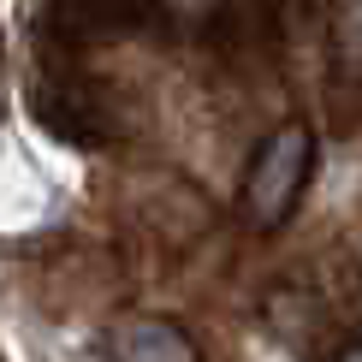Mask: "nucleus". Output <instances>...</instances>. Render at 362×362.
I'll use <instances>...</instances> for the list:
<instances>
[{"label": "nucleus", "instance_id": "nucleus-2", "mask_svg": "<svg viewBox=\"0 0 362 362\" xmlns=\"http://www.w3.org/2000/svg\"><path fill=\"white\" fill-rule=\"evenodd\" d=\"M107 344H113V356H119V362H196V344L178 333L173 321H155V315L119 321Z\"/></svg>", "mask_w": 362, "mask_h": 362}, {"label": "nucleus", "instance_id": "nucleus-1", "mask_svg": "<svg viewBox=\"0 0 362 362\" xmlns=\"http://www.w3.org/2000/svg\"><path fill=\"white\" fill-rule=\"evenodd\" d=\"M309 160H315L309 125H279L274 137L262 143V155H255V167L244 178V202H250V214L262 226H279L297 208L303 178H309Z\"/></svg>", "mask_w": 362, "mask_h": 362}, {"label": "nucleus", "instance_id": "nucleus-3", "mask_svg": "<svg viewBox=\"0 0 362 362\" xmlns=\"http://www.w3.org/2000/svg\"><path fill=\"white\" fill-rule=\"evenodd\" d=\"M339 362H362V344H351V351H344V356H339Z\"/></svg>", "mask_w": 362, "mask_h": 362}]
</instances>
